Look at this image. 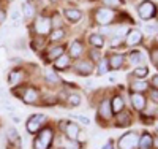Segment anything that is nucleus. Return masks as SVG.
<instances>
[{
	"mask_svg": "<svg viewBox=\"0 0 158 149\" xmlns=\"http://www.w3.org/2000/svg\"><path fill=\"white\" fill-rule=\"evenodd\" d=\"M52 143V130L46 127L38 133V137L33 140V149H48Z\"/></svg>",
	"mask_w": 158,
	"mask_h": 149,
	"instance_id": "1",
	"label": "nucleus"
},
{
	"mask_svg": "<svg viewBox=\"0 0 158 149\" xmlns=\"http://www.w3.org/2000/svg\"><path fill=\"white\" fill-rule=\"evenodd\" d=\"M138 13H139L141 19L147 21V19H152V18L155 16V13H156V7L150 2V0H146V2H142V3L139 5Z\"/></svg>",
	"mask_w": 158,
	"mask_h": 149,
	"instance_id": "2",
	"label": "nucleus"
},
{
	"mask_svg": "<svg viewBox=\"0 0 158 149\" xmlns=\"http://www.w3.org/2000/svg\"><path fill=\"white\" fill-rule=\"evenodd\" d=\"M118 146H120V149H136L139 146V138L136 137V133H125L118 140Z\"/></svg>",
	"mask_w": 158,
	"mask_h": 149,
	"instance_id": "3",
	"label": "nucleus"
},
{
	"mask_svg": "<svg viewBox=\"0 0 158 149\" xmlns=\"http://www.w3.org/2000/svg\"><path fill=\"white\" fill-rule=\"evenodd\" d=\"M15 95H21V99L25 103H35L38 99V90L33 87H22L21 90L15 89Z\"/></svg>",
	"mask_w": 158,
	"mask_h": 149,
	"instance_id": "4",
	"label": "nucleus"
},
{
	"mask_svg": "<svg viewBox=\"0 0 158 149\" xmlns=\"http://www.w3.org/2000/svg\"><path fill=\"white\" fill-rule=\"evenodd\" d=\"M44 121H46V117L43 114H33V116H30L29 121H27V125H25V127H27V132L29 133H36L40 129L43 127Z\"/></svg>",
	"mask_w": 158,
	"mask_h": 149,
	"instance_id": "5",
	"label": "nucleus"
},
{
	"mask_svg": "<svg viewBox=\"0 0 158 149\" xmlns=\"http://www.w3.org/2000/svg\"><path fill=\"white\" fill-rule=\"evenodd\" d=\"M95 19H97L98 24L106 25V24H109L114 19V13L109 8H98L97 13H95Z\"/></svg>",
	"mask_w": 158,
	"mask_h": 149,
	"instance_id": "6",
	"label": "nucleus"
},
{
	"mask_svg": "<svg viewBox=\"0 0 158 149\" xmlns=\"http://www.w3.org/2000/svg\"><path fill=\"white\" fill-rule=\"evenodd\" d=\"M51 25H52V22H51L49 18H44V16L38 18L36 22H35V32L38 35H48L49 30H51Z\"/></svg>",
	"mask_w": 158,
	"mask_h": 149,
	"instance_id": "7",
	"label": "nucleus"
},
{
	"mask_svg": "<svg viewBox=\"0 0 158 149\" xmlns=\"http://www.w3.org/2000/svg\"><path fill=\"white\" fill-rule=\"evenodd\" d=\"M22 79H24V72L19 70V68L11 70L10 75H8V83H10V86H13V87H16Z\"/></svg>",
	"mask_w": 158,
	"mask_h": 149,
	"instance_id": "8",
	"label": "nucleus"
},
{
	"mask_svg": "<svg viewBox=\"0 0 158 149\" xmlns=\"http://www.w3.org/2000/svg\"><path fill=\"white\" fill-rule=\"evenodd\" d=\"M92 70H94V65H92L90 62H87V60H79V62L76 64V72H77V75L87 76V75L92 73Z\"/></svg>",
	"mask_w": 158,
	"mask_h": 149,
	"instance_id": "9",
	"label": "nucleus"
},
{
	"mask_svg": "<svg viewBox=\"0 0 158 149\" xmlns=\"http://www.w3.org/2000/svg\"><path fill=\"white\" fill-rule=\"evenodd\" d=\"M65 133L70 141L73 140H77L79 138V125L74 124V122H67V127H65Z\"/></svg>",
	"mask_w": 158,
	"mask_h": 149,
	"instance_id": "10",
	"label": "nucleus"
},
{
	"mask_svg": "<svg viewBox=\"0 0 158 149\" xmlns=\"http://www.w3.org/2000/svg\"><path fill=\"white\" fill-rule=\"evenodd\" d=\"M131 103H133V106L138 111H141V110L146 108V97L139 92H133V95H131Z\"/></svg>",
	"mask_w": 158,
	"mask_h": 149,
	"instance_id": "11",
	"label": "nucleus"
},
{
	"mask_svg": "<svg viewBox=\"0 0 158 149\" xmlns=\"http://www.w3.org/2000/svg\"><path fill=\"white\" fill-rule=\"evenodd\" d=\"M142 42V33L139 30H131L127 35V45L128 46H136Z\"/></svg>",
	"mask_w": 158,
	"mask_h": 149,
	"instance_id": "12",
	"label": "nucleus"
},
{
	"mask_svg": "<svg viewBox=\"0 0 158 149\" xmlns=\"http://www.w3.org/2000/svg\"><path fill=\"white\" fill-rule=\"evenodd\" d=\"M112 108H111V103L108 100H103L101 105H100V116L103 119H111L112 117Z\"/></svg>",
	"mask_w": 158,
	"mask_h": 149,
	"instance_id": "13",
	"label": "nucleus"
},
{
	"mask_svg": "<svg viewBox=\"0 0 158 149\" xmlns=\"http://www.w3.org/2000/svg\"><path fill=\"white\" fill-rule=\"evenodd\" d=\"M65 18H67L70 22H77L79 19L82 18V13L79 11L77 8H67L65 10Z\"/></svg>",
	"mask_w": 158,
	"mask_h": 149,
	"instance_id": "14",
	"label": "nucleus"
},
{
	"mask_svg": "<svg viewBox=\"0 0 158 149\" xmlns=\"http://www.w3.org/2000/svg\"><path fill=\"white\" fill-rule=\"evenodd\" d=\"M63 54V46H54V48H49L48 54H46V62L51 60H56L57 57H60Z\"/></svg>",
	"mask_w": 158,
	"mask_h": 149,
	"instance_id": "15",
	"label": "nucleus"
},
{
	"mask_svg": "<svg viewBox=\"0 0 158 149\" xmlns=\"http://www.w3.org/2000/svg\"><path fill=\"white\" fill-rule=\"evenodd\" d=\"M131 125V116L125 111H120L117 114V127H128Z\"/></svg>",
	"mask_w": 158,
	"mask_h": 149,
	"instance_id": "16",
	"label": "nucleus"
},
{
	"mask_svg": "<svg viewBox=\"0 0 158 149\" xmlns=\"http://www.w3.org/2000/svg\"><path fill=\"white\" fill-rule=\"evenodd\" d=\"M108 64H109V68H112V70L120 68L122 64H123V56H120V54H114V56H111V59L108 60Z\"/></svg>",
	"mask_w": 158,
	"mask_h": 149,
	"instance_id": "17",
	"label": "nucleus"
},
{
	"mask_svg": "<svg viewBox=\"0 0 158 149\" xmlns=\"http://www.w3.org/2000/svg\"><path fill=\"white\" fill-rule=\"evenodd\" d=\"M152 146H153V138L149 133H144L139 140V147L141 149H152Z\"/></svg>",
	"mask_w": 158,
	"mask_h": 149,
	"instance_id": "18",
	"label": "nucleus"
},
{
	"mask_svg": "<svg viewBox=\"0 0 158 149\" xmlns=\"http://www.w3.org/2000/svg\"><path fill=\"white\" fill-rule=\"evenodd\" d=\"M68 67H70V57L68 56L62 54L60 57L56 59V68L57 70H65V68H68Z\"/></svg>",
	"mask_w": 158,
	"mask_h": 149,
	"instance_id": "19",
	"label": "nucleus"
},
{
	"mask_svg": "<svg viewBox=\"0 0 158 149\" xmlns=\"http://www.w3.org/2000/svg\"><path fill=\"white\" fill-rule=\"evenodd\" d=\"M111 108H112V113L118 114L120 111H123V100L120 95H115L112 99V103H111Z\"/></svg>",
	"mask_w": 158,
	"mask_h": 149,
	"instance_id": "20",
	"label": "nucleus"
},
{
	"mask_svg": "<svg viewBox=\"0 0 158 149\" xmlns=\"http://www.w3.org/2000/svg\"><path fill=\"white\" fill-rule=\"evenodd\" d=\"M82 54V43L81 42H73L71 43V48H70V56L71 57H79Z\"/></svg>",
	"mask_w": 158,
	"mask_h": 149,
	"instance_id": "21",
	"label": "nucleus"
},
{
	"mask_svg": "<svg viewBox=\"0 0 158 149\" xmlns=\"http://www.w3.org/2000/svg\"><path fill=\"white\" fill-rule=\"evenodd\" d=\"M22 11H24V16L27 19H32L35 16V7L30 2H24L22 3Z\"/></svg>",
	"mask_w": 158,
	"mask_h": 149,
	"instance_id": "22",
	"label": "nucleus"
},
{
	"mask_svg": "<svg viewBox=\"0 0 158 149\" xmlns=\"http://www.w3.org/2000/svg\"><path fill=\"white\" fill-rule=\"evenodd\" d=\"M6 135H8V140H10L11 143H16V144H19V146H21V138H19V133H18V130H16V129L10 127V129L6 130Z\"/></svg>",
	"mask_w": 158,
	"mask_h": 149,
	"instance_id": "23",
	"label": "nucleus"
},
{
	"mask_svg": "<svg viewBox=\"0 0 158 149\" xmlns=\"http://www.w3.org/2000/svg\"><path fill=\"white\" fill-rule=\"evenodd\" d=\"M131 89H133L135 92H144L147 89V83L146 81H141V79H136V81H133V83H131Z\"/></svg>",
	"mask_w": 158,
	"mask_h": 149,
	"instance_id": "24",
	"label": "nucleus"
},
{
	"mask_svg": "<svg viewBox=\"0 0 158 149\" xmlns=\"http://www.w3.org/2000/svg\"><path fill=\"white\" fill-rule=\"evenodd\" d=\"M133 75L138 79H144V78H147V75H149V68L147 67H138V68L133 72Z\"/></svg>",
	"mask_w": 158,
	"mask_h": 149,
	"instance_id": "25",
	"label": "nucleus"
},
{
	"mask_svg": "<svg viewBox=\"0 0 158 149\" xmlns=\"http://www.w3.org/2000/svg\"><path fill=\"white\" fill-rule=\"evenodd\" d=\"M90 43H92V46H95V48H103V38H101V35H97V33H94V35H90Z\"/></svg>",
	"mask_w": 158,
	"mask_h": 149,
	"instance_id": "26",
	"label": "nucleus"
},
{
	"mask_svg": "<svg viewBox=\"0 0 158 149\" xmlns=\"http://www.w3.org/2000/svg\"><path fill=\"white\" fill-rule=\"evenodd\" d=\"M108 59H101L100 60V68H98V75H106L108 73Z\"/></svg>",
	"mask_w": 158,
	"mask_h": 149,
	"instance_id": "27",
	"label": "nucleus"
},
{
	"mask_svg": "<svg viewBox=\"0 0 158 149\" xmlns=\"http://www.w3.org/2000/svg\"><path fill=\"white\" fill-rule=\"evenodd\" d=\"M130 59H131V62H133V64H141L142 62V54L138 52V51H135V52L130 54Z\"/></svg>",
	"mask_w": 158,
	"mask_h": 149,
	"instance_id": "28",
	"label": "nucleus"
},
{
	"mask_svg": "<svg viewBox=\"0 0 158 149\" xmlns=\"http://www.w3.org/2000/svg\"><path fill=\"white\" fill-rule=\"evenodd\" d=\"M68 103H70L71 106H77L79 103H81V97L76 95V94H73V95L68 97Z\"/></svg>",
	"mask_w": 158,
	"mask_h": 149,
	"instance_id": "29",
	"label": "nucleus"
},
{
	"mask_svg": "<svg viewBox=\"0 0 158 149\" xmlns=\"http://www.w3.org/2000/svg\"><path fill=\"white\" fill-rule=\"evenodd\" d=\"M63 37H65V32H63L62 29H59V30H56L54 33H52V37H51V38L56 42V40H62Z\"/></svg>",
	"mask_w": 158,
	"mask_h": 149,
	"instance_id": "30",
	"label": "nucleus"
},
{
	"mask_svg": "<svg viewBox=\"0 0 158 149\" xmlns=\"http://www.w3.org/2000/svg\"><path fill=\"white\" fill-rule=\"evenodd\" d=\"M46 78H48L49 81H52V83H59V81H60V78H59V76H57L54 72H48Z\"/></svg>",
	"mask_w": 158,
	"mask_h": 149,
	"instance_id": "31",
	"label": "nucleus"
},
{
	"mask_svg": "<svg viewBox=\"0 0 158 149\" xmlns=\"http://www.w3.org/2000/svg\"><path fill=\"white\" fill-rule=\"evenodd\" d=\"M150 59H152V62L156 65L158 64V48H153L152 51H150Z\"/></svg>",
	"mask_w": 158,
	"mask_h": 149,
	"instance_id": "32",
	"label": "nucleus"
},
{
	"mask_svg": "<svg viewBox=\"0 0 158 149\" xmlns=\"http://www.w3.org/2000/svg\"><path fill=\"white\" fill-rule=\"evenodd\" d=\"M15 49H25V42L22 38H18L15 42Z\"/></svg>",
	"mask_w": 158,
	"mask_h": 149,
	"instance_id": "33",
	"label": "nucleus"
},
{
	"mask_svg": "<svg viewBox=\"0 0 158 149\" xmlns=\"http://www.w3.org/2000/svg\"><path fill=\"white\" fill-rule=\"evenodd\" d=\"M90 57H92V60H98V62H100V57H101V56H100L98 51L94 49V51H90Z\"/></svg>",
	"mask_w": 158,
	"mask_h": 149,
	"instance_id": "34",
	"label": "nucleus"
},
{
	"mask_svg": "<svg viewBox=\"0 0 158 149\" xmlns=\"http://www.w3.org/2000/svg\"><path fill=\"white\" fill-rule=\"evenodd\" d=\"M77 119H79V122H81V124L90 125V119H89V117H85V116H77Z\"/></svg>",
	"mask_w": 158,
	"mask_h": 149,
	"instance_id": "35",
	"label": "nucleus"
},
{
	"mask_svg": "<svg viewBox=\"0 0 158 149\" xmlns=\"http://www.w3.org/2000/svg\"><path fill=\"white\" fill-rule=\"evenodd\" d=\"M21 18V13L18 11V10H15V11H11V19L15 21V22H18V19Z\"/></svg>",
	"mask_w": 158,
	"mask_h": 149,
	"instance_id": "36",
	"label": "nucleus"
},
{
	"mask_svg": "<svg viewBox=\"0 0 158 149\" xmlns=\"http://www.w3.org/2000/svg\"><path fill=\"white\" fill-rule=\"evenodd\" d=\"M150 99H152L153 102H158V90H156V89L150 92Z\"/></svg>",
	"mask_w": 158,
	"mask_h": 149,
	"instance_id": "37",
	"label": "nucleus"
},
{
	"mask_svg": "<svg viewBox=\"0 0 158 149\" xmlns=\"http://www.w3.org/2000/svg\"><path fill=\"white\" fill-rule=\"evenodd\" d=\"M5 19H6V11L5 10H0V24L5 22Z\"/></svg>",
	"mask_w": 158,
	"mask_h": 149,
	"instance_id": "38",
	"label": "nucleus"
},
{
	"mask_svg": "<svg viewBox=\"0 0 158 149\" xmlns=\"http://www.w3.org/2000/svg\"><path fill=\"white\" fill-rule=\"evenodd\" d=\"M101 149H114V143H112V141H108Z\"/></svg>",
	"mask_w": 158,
	"mask_h": 149,
	"instance_id": "39",
	"label": "nucleus"
},
{
	"mask_svg": "<svg viewBox=\"0 0 158 149\" xmlns=\"http://www.w3.org/2000/svg\"><path fill=\"white\" fill-rule=\"evenodd\" d=\"M156 29H158V25H147V27H146L147 32H153V30H156Z\"/></svg>",
	"mask_w": 158,
	"mask_h": 149,
	"instance_id": "40",
	"label": "nucleus"
},
{
	"mask_svg": "<svg viewBox=\"0 0 158 149\" xmlns=\"http://www.w3.org/2000/svg\"><path fill=\"white\" fill-rule=\"evenodd\" d=\"M152 84H153V86H155V87L158 89V75H156V76H155V78L152 79Z\"/></svg>",
	"mask_w": 158,
	"mask_h": 149,
	"instance_id": "41",
	"label": "nucleus"
},
{
	"mask_svg": "<svg viewBox=\"0 0 158 149\" xmlns=\"http://www.w3.org/2000/svg\"><path fill=\"white\" fill-rule=\"evenodd\" d=\"M0 43H2V35H0Z\"/></svg>",
	"mask_w": 158,
	"mask_h": 149,
	"instance_id": "42",
	"label": "nucleus"
},
{
	"mask_svg": "<svg viewBox=\"0 0 158 149\" xmlns=\"http://www.w3.org/2000/svg\"><path fill=\"white\" fill-rule=\"evenodd\" d=\"M51 2H56V0H51Z\"/></svg>",
	"mask_w": 158,
	"mask_h": 149,
	"instance_id": "43",
	"label": "nucleus"
},
{
	"mask_svg": "<svg viewBox=\"0 0 158 149\" xmlns=\"http://www.w3.org/2000/svg\"><path fill=\"white\" fill-rule=\"evenodd\" d=\"M118 2H120V0H118Z\"/></svg>",
	"mask_w": 158,
	"mask_h": 149,
	"instance_id": "44",
	"label": "nucleus"
}]
</instances>
